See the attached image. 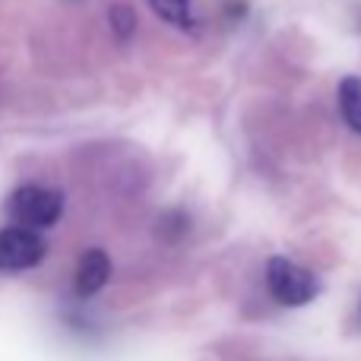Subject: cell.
<instances>
[{
  "label": "cell",
  "mask_w": 361,
  "mask_h": 361,
  "mask_svg": "<svg viewBox=\"0 0 361 361\" xmlns=\"http://www.w3.org/2000/svg\"><path fill=\"white\" fill-rule=\"evenodd\" d=\"M267 288L286 307H305L320 295V282L314 279V273H307L305 267H298L288 257H269Z\"/></svg>",
  "instance_id": "cell-1"
},
{
  "label": "cell",
  "mask_w": 361,
  "mask_h": 361,
  "mask_svg": "<svg viewBox=\"0 0 361 361\" xmlns=\"http://www.w3.org/2000/svg\"><path fill=\"white\" fill-rule=\"evenodd\" d=\"M6 212H10L19 225H29V228H48V225H54L63 212V193L54 190V187L23 184L10 193V200H6Z\"/></svg>",
  "instance_id": "cell-2"
},
{
  "label": "cell",
  "mask_w": 361,
  "mask_h": 361,
  "mask_svg": "<svg viewBox=\"0 0 361 361\" xmlns=\"http://www.w3.org/2000/svg\"><path fill=\"white\" fill-rule=\"evenodd\" d=\"M48 244L29 225H10L0 231V273H23L44 260Z\"/></svg>",
  "instance_id": "cell-3"
},
{
  "label": "cell",
  "mask_w": 361,
  "mask_h": 361,
  "mask_svg": "<svg viewBox=\"0 0 361 361\" xmlns=\"http://www.w3.org/2000/svg\"><path fill=\"white\" fill-rule=\"evenodd\" d=\"M108 276H111V260H108L105 250H99V247L86 250V254L80 257V263H76V273H73L76 295H80V298H92L95 292L105 288Z\"/></svg>",
  "instance_id": "cell-4"
},
{
  "label": "cell",
  "mask_w": 361,
  "mask_h": 361,
  "mask_svg": "<svg viewBox=\"0 0 361 361\" xmlns=\"http://www.w3.org/2000/svg\"><path fill=\"white\" fill-rule=\"evenodd\" d=\"M339 111H343L345 124L355 133H361V76H345L339 80Z\"/></svg>",
  "instance_id": "cell-5"
},
{
  "label": "cell",
  "mask_w": 361,
  "mask_h": 361,
  "mask_svg": "<svg viewBox=\"0 0 361 361\" xmlns=\"http://www.w3.org/2000/svg\"><path fill=\"white\" fill-rule=\"evenodd\" d=\"M149 6L156 10V16H159V19H165V23L175 25V29L190 32L193 25H197V19H193V4H190V0H149Z\"/></svg>",
  "instance_id": "cell-6"
},
{
  "label": "cell",
  "mask_w": 361,
  "mask_h": 361,
  "mask_svg": "<svg viewBox=\"0 0 361 361\" xmlns=\"http://www.w3.org/2000/svg\"><path fill=\"white\" fill-rule=\"evenodd\" d=\"M111 25L118 32V38H130L133 29H137V16H133V10L127 4H118L111 6Z\"/></svg>",
  "instance_id": "cell-7"
}]
</instances>
